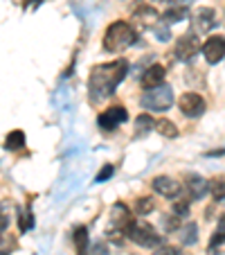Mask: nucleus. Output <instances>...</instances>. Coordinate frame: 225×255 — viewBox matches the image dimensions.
<instances>
[{
    "label": "nucleus",
    "mask_w": 225,
    "mask_h": 255,
    "mask_svg": "<svg viewBox=\"0 0 225 255\" xmlns=\"http://www.w3.org/2000/svg\"><path fill=\"white\" fill-rule=\"evenodd\" d=\"M25 147V133L20 129L9 131V135L5 138V149L7 151H20Z\"/></svg>",
    "instance_id": "nucleus-19"
},
{
    "label": "nucleus",
    "mask_w": 225,
    "mask_h": 255,
    "mask_svg": "<svg viewBox=\"0 0 225 255\" xmlns=\"http://www.w3.org/2000/svg\"><path fill=\"white\" fill-rule=\"evenodd\" d=\"M131 224H133V215H131L129 206L117 201L115 206L110 208V219H108V226H106V237L113 242L122 240V237H126Z\"/></svg>",
    "instance_id": "nucleus-3"
},
{
    "label": "nucleus",
    "mask_w": 225,
    "mask_h": 255,
    "mask_svg": "<svg viewBox=\"0 0 225 255\" xmlns=\"http://www.w3.org/2000/svg\"><path fill=\"white\" fill-rule=\"evenodd\" d=\"M187 192H189V197L194 199V201H198V199H203L207 194V190H210V183H207L203 176H198V174H187Z\"/></svg>",
    "instance_id": "nucleus-14"
},
{
    "label": "nucleus",
    "mask_w": 225,
    "mask_h": 255,
    "mask_svg": "<svg viewBox=\"0 0 225 255\" xmlns=\"http://www.w3.org/2000/svg\"><path fill=\"white\" fill-rule=\"evenodd\" d=\"M126 120H129L126 109L117 104V106H110V109L101 111L99 118H97V125H99V129H104V131H113V129H117V125H124Z\"/></svg>",
    "instance_id": "nucleus-6"
},
{
    "label": "nucleus",
    "mask_w": 225,
    "mask_h": 255,
    "mask_svg": "<svg viewBox=\"0 0 225 255\" xmlns=\"http://www.w3.org/2000/svg\"><path fill=\"white\" fill-rule=\"evenodd\" d=\"M126 75H129V61H124V59L108 61V63H101V66L92 68L90 77H88V93H90L92 104L113 95Z\"/></svg>",
    "instance_id": "nucleus-1"
},
{
    "label": "nucleus",
    "mask_w": 225,
    "mask_h": 255,
    "mask_svg": "<svg viewBox=\"0 0 225 255\" xmlns=\"http://www.w3.org/2000/svg\"><path fill=\"white\" fill-rule=\"evenodd\" d=\"M162 226H164V233H173L178 228V217L176 215H173V217H164Z\"/></svg>",
    "instance_id": "nucleus-28"
},
{
    "label": "nucleus",
    "mask_w": 225,
    "mask_h": 255,
    "mask_svg": "<svg viewBox=\"0 0 225 255\" xmlns=\"http://www.w3.org/2000/svg\"><path fill=\"white\" fill-rule=\"evenodd\" d=\"M88 255H110V253H108V246H106L104 242H99V244L92 246L90 253H88Z\"/></svg>",
    "instance_id": "nucleus-30"
},
{
    "label": "nucleus",
    "mask_w": 225,
    "mask_h": 255,
    "mask_svg": "<svg viewBox=\"0 0 225 255\" xmlns=\"http://www.w3.org/2000/svg\"><path fill=\"white\" fill-rule=\"evenodd\" d=\"M187 16H189V9H187L185 5H176V7H169L164 14H160V20H162V25H173V23H180V20H185Z\"/></svg>",
    "instance_id": "nucleus-15"
},
{
    "label": "nucleus",
    "mask_w": 225,
    "mask_h": 255,
    "mask_svg": "<svg viewBox=\"0 0 225 255\" xmlns=\"http://www.w3.org/2000/svg\"><path fill=\"white\" fill-rule=\"evenodd\" d=\"M75 246H77V255H88L90 253V240H88V228L79 226L75 231Z\"/></svg>",
    "instance_id": "nucleus-17"
},
{
    "label": "nucleus",
    "mask_w": 225,
    "mask_h": 255,
    "mask_svg": "<svg viewBox=\"0 0 225 255\" xmlns=\"http://www.w3.org/2000/svg\"><path fill=\"white\" fill-rule=\"evenodd\" d=\"M113 174H115V167H113V165H104V167L99 169V174L95 176V183H106L108 178H113Z\"/></svg>",
    "instance_id": "nucleus-25"
},
{
    "label": "nucleus",
    "mask_w": 225,
    "mask_h": 255,
    "mask_svg": "<svg viewBox=\"0 0 225 255\" xmlns=\"http://www.w3.org/2000/svg\"><path fill=\"white\" fill-rule=\"evenodd\" d=\"M173 215L176 217L189 215V199H178V201L173 203Z\"/></svg>",
    "instance_id": "nucleus-26"
},
{
    "label": "nucleus",
    "mask_w": 225,
    "mask_h": 255,
    "mask_svg": "<svg viewBox=\"0 0 225 255\" xmlns=\"http://www.w3.org/2000/svg\"><path fill=\"white\" fill-rule=\"evenodd\" d=\"M201 50H203L205 61L210 63V66H216V63H221L225 59V36H219V34L210 36V39L201 45Z\"/></svg>",
    "instance_id": "nucleus-9"
},
{
    "label": "nucleus",
    "mask_w": 225,
    "mask_h": 255,
    "mask_svg": "<svg viewBox=\"0 0 225 255\" xmlns=\"http://www.w3.org/2000/svg\"><path fill=\"white\" fill-rule=\"evenodd\" d=\"M41 2H43V0H25V5H23V7H27V5H29V7H39Z\"/></svg>",
    "instance_id": "nucleus-32"
},
{
    "label": "nucleus",
    "mask_w": 225,
    "mask_h": 255,
    "mask_svg": "<svg viewBox=\"0 0 225 255\" xmlns=\"http://www.w3.org/2000/svg\"><path fill=\"white\" fill-rule=\"evenodd\" d=\"M223 154H225V147H223V149H216V151H207L205 156H210V158H214V156H223Z\"/></svg>",
    "instance_id": "nucleus-31"
},
{
    "label": "nucleus",
    "mask_w": 225,
    "mask_h": 255,
    "mask_svg": "<svg viewBox=\"0 0 225 255\" xmlns=\"http://www.w3.org/2000/svg\"><path fill=\"white\" fill-rule=\"evenodd\" d=\"M155 210V203L151 197H140L138 201H135V212L138 215H149V212Z\"/></svg>",
    "instance_id": "nucleus-23"
},
{
    "label": "nucleus",
    "mask_w": 225,
    "mask_h": 255,
    "mask_svg": "<svg viewBox=\"0 0 225 255\" xmlns=\"http://www.w3.org/2000/svg\"><path fill=\"white\" fill-rule=\"evenodd\" d=\"M178 106H180L182 116L192 118V120L194 118H201L203 113H205V109H207L203 95H198V93H185V95L178 100Z\"/></svg>",
    "instance_id": "nucleus-7"
},
{
    "label": "nucleus",
    "mask_w": 225,
    "mask_h": 255,
    "mask_svg": "<svg viewBox=\"0 0 225 255\" xmlns=\"http://www.w3.org/2000/svg\"><path fill=\"white\" fill-rule=\"evenodd\" d=\"M153 255H180V249H178V246H162L160 244L158 249L153 251Z\"/></svg>",
    "instance_id": "nucleus-27"
},
{
    "label": "nucleus",
    "mask_w": 225,
    "mask_h": 255,
    "mask_svg": "<svg viewBox=\"0 0 225 255\" xmlns=\"http://www.w3.org/2000/svg\"><path fill=\"white\" fill-rule=\"evenodd\" d=\"M164 68L160 66V63H153V66H149L147 70H144L142 79H140V84H142V88H147V91H151V88L160 86V84H164Z\"/></svg>",
    "instance_id": "nucleus-13"
},
{
    "label": "nucleus",
    "mask_w": 225,
    "mask_h": 255,
    "mask_svg": "<svg viewBox=\"0 0 225 255\" xmlns=\"http://www.w3.org/2000/svg\"><path fill=\"white\" fill-rule=\"evenodd\" d=\"M201 50V41L196 39V34H182L176 41V57L178 61H189L192 57H196V52Z\"/></svg>",
    "instance_id": "nucleus-10"
},
{
    "label": "nucleus",
    "mask_w": 225,
    "mask_h": 255,
    "mask_svg": "<svg viewBox=\"0 0 225 255\" xmlns=\"http://www.w3.org/2000/svg\"><path fill=\"white\" fill-rule=\"evenodd\" d=\"M135 39H138V32L133 25L126 20H115L104 32V50L106 52H122V50L131 48Z\"/></svg>",
    "instance_id": "nucleus-2"
},
{
    "label": "nucleus",
    "mask_w": 225,
    "mask_h": 255,
    "mask_svg": "<svg viewBox=\"0 0 225 255\" xmlns=\"http://www.w3.org/2000/svg\"><path fill=\"white\" fill-rule=\"evenodd\" d=\"M155 18H158V11H155L153 5H138L133 11V20L140 29H149L155 25Z\"/></svg>",
    "instance_id": "nucleus-12"
},
{
    "label": "nucleus",
    "mask_w": 225,
    "mask_h": 255,
    "mask_svg": "<svg viewBox=\"0 0 225 255\" xmlns=\"http://www.w3.org/2000/svg\"><path fill=\"white\" fill-rule=\"evenodd\" d=\"M162 2H167V5L176 7V5H180V2H185V0H162Z\"/></svg>",
    "instance_id": "nucleus-33"
},
{
    "label": "nucleus",
    "mask_w": 225,
    "mask_h": 255,
    "mask_svg": "<svg viewBox=\"0 0 225 255\" xmlns=\"http://www.w3.org/2000/svg\"><path fill=\"white\" fill-rule=\"evenodd\" d=\"M126 237H131V240L138 246H142V249H158V246L162 244V237L158 235V231H155L151 224L135 222V219H133V224H131Z\"/></svg>",
    "instance_id": "nucleus-5"
},
{
    "label": "nucleus",
    "mask_w": 225,
    "mask_h": 255,
    "mask_svg": "<svg viewBox=\"0 0 225 255\" xmlns=\"http://www.w3.org/2000/svg\"><path fill=\"white\" fill-rule=\"evenodd\" d=\"M5 210H7V206L5 203H0V217H5Z\"/></svg>",
    "instance_id": "nucleus-34"
},
{
    "label": "nucleus",
    "mask_w": 225,
    "mask_h": 255,
    "mask_svg": "<svg viewBox=\"0 0 225 255\" xmlns=\"http://www.w3.org/2000/svg\"><path fill=\"white\" fill-rule=\"evenodd\" d=\"M151 188H153L158 194L167 197V199H173V197L180 194V183L173 181L171 176H155L153 181H151Z\"/></svg>",
    "instance_id": "nucleus-11"
},
{
    "label": "nucleus",
    "mask_w": 225,
    "mask_h": 255,
    "mask_svg": "<svg viewBox=\"0 0 225 255\" xmlns=\"http://www.w3.org/2000/svg\"><path fill=\"white\" fill-rule=\"evenodd\" d=\"M18 226H20V233H27V231H32L34 228V215L32 212H23L20 215V222H18Z\"/></svg>",
    "instance_id": "nucleus-24"
},
{
    "label": "nucleus",
    "mask_w": 225,
    "mask_h": 255,
    "mask_svg": "<svg viewBox=\"0 0 225 255\" xmlns=\"http://www.w3.org/2000/svg\"><path fill=\"white\" fill-rule=\"evenodd\" d=\"M198 242V226L194 222H189L182 231V244L185 246H194Z\"/></svg>",
    "instance_id": "nucleus-22"
},
{
    "label": "nucleus",
    "mask_w": 225,
    "mask_h": 255,
    "mask_svg": "<svg viewBox=\"0 0 225 255\" xmlns=\"http://www.w3.org/2000/svg\"><path fill=\"white\" fill-rule=\"evenodd\" d=\"M207 255H225V231H216L207 244Z\"/></svg>",
    "instance_id": "nucleus-18"
},
{
    "label": "nucleus",
    "mask_w": 225,
    "mask_h": 255,
    "mask_svg": "<svg viewBox=\"0 0 225 255\" xmlns=\"http://www.w3.org/2000/svg\"><path fill=\"white\" fill-rule=\"evenodd\" d=\"M210 192L216 203H225V178H214L210 183Z\"/></svg>",
    "instance_id": "nucleus-21"
},
{
    "label": "nucleus",
    "mask_w": 225,
    "mask_h": 255,
    "mask_svg": "<svg viewBox=\"0 0 225 255\" xmlns=\"http://www.w3.org/2000/svg\"><path fill=\"white\" fill-rule=\"evenodd\" d=\"M219 25L216 20V14L212 7H198L192 16V27H194V34H207Z\"/></svg>",
    "instance_id": "nucleus-8"
},
{
    "label": "nucleus",
    "mask_w": 225,
    "mask_h": 255,
    "mask_svg": "<svg viewBox=\"0 0 225 255\" xmlns=\"http://www.w3.org/2000/svg\"><path fill=\"white\" fill-rule=\"evenodd\" d=\"M153 129L158 131L160 135H164V138H178V127L173 125L171 120H167V118H160V120L153 122Z\"/></svg>",
    "instance_id": "nucleus-20"
},
{
    "label": "nucleus",
    "mask_w": 225,
    "mask_h": 255,
    "mask_svg": "<svg viewBox=\"0 0 225 255\" xmlns=\"http://www.w3.org/2000/svg\"><path fill=\"white\" fill-rule=\"evenodd\" d=\"M140 104H142V109L153 111V113L167 111V109H171V104H173V88L169 86V84H160V86H155V88L144 93Z\"/></svg>",
    "instance_id": "nucleus-4"
},
{
    "label": "nucleus",
    "mask_w": 225,
    "mask_h": 255,
    "mask_svg": "<svg viewBox=\"0 0 225 255\" xmlns=\"http://www.w3.org/2000/svg\"><path fill=\"white\" fill-rule=\"evenodd\" d=\"M221 228H225V215L221 217Z\"/></svg>",
    "instance_id": "nucleus-35"
},
{
    "label": "nucleus",
    "mask_w": 225,
    "mask_h": 255,
    "mask_svg": "<svg viewBox=\"0 0 225 255\" xmlns=\"http://www.w3.org/2000/svg\"><path fill=\"white\" fill-rule=\"evenodd\" d=\"M153 29H155V34H158V41H169V39H171V34H169L167 25H153Z\"/></svg>",
    "instance_id": "nucleus-29"
},
{
    "label": "nucleus",
    "mask_w": 225,
    "mask_h": 255,
    "mask_svg": "<svg viewBox=\"0 0 225 255\" xmlns=\"http://www.w3.org/2000/svg\"><path fill=\"white\" fill-rule=\"evenodd\" d=\"M151 131H153V118L149 113H142V116L135 118V138H147Z\"/></svg>",
    "instance_id": "nucleus-16"
}]
</instances>
